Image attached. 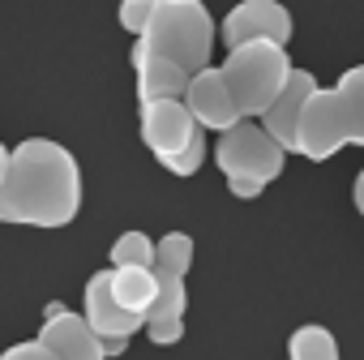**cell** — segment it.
<instances>
[{
	"mask_svg": "<svg viewBox=\"0 0 364 360\" xmlns=\"http://www.w3.org/2000/svg\"><path fill=\"white\" fill-rule=\"evenodd\" d=\"M215 18L206 0H159L154 18L137 35L129 65L137 78V103L185 99L189 82L210 69L215 52Z\"/></svg>",
	"mask_w": 364,
	"mask_h": 360,
	"instance_id": "obj_1",
	"label": "cell"
},
{
	"mask_svg": "<svg viewBox=\"0 0 364 360\" xmlns=\"http://www.w3.org/2000/svg\"><path fill=\"white\" fill-rule=\"evenodd\" d=\"M82 211V167L65 142L26 137L9 150L0 180V223L14 228H69Z\"/></svg>",
	"mask_w": 364,
	"mask_h": 360,
	"instance_id": "obj_2",
	"label": "cell"
},
{
	"mask_svg": "<svg viewBox=\"0 0 364 360\" xmlns=\"http://www.w3.org/2000/svg\"><path fill=\"white\" fill-rule=\"evenodd\" d=\"M343 146H364V65H351L334 86H317L296 125V154L313 163Z\"/></svg>",
	"mask_w": 364,
	"mask_h": 360,
	"instance_id": "obj_3",
	"label": "cell"
},
{
	"mask_svg": "<svg viewBox=\"0 0 364 360\" xmlns=\"http://www.w3.org/2000/svg\"><path fill=\"white\" fill-rule=\"evenodd\" d=\"M291 56L287 48L279 43H245V48H232L228 60L219 65L223 82H228V95L240 112V120H257L274 99L279 90L287 86L291 78Z\"/></svg>",
	"mask_w": 364,
	"mask_h": 360,
	"instance_id": "obj_4",
	"label": "cell"
},
{
	"mask_svg": "<svg viewBox=\"0 0 364 360\" xmlns=\"http://www.w3.org/2000/svg\"><path fill=\"white\" fill-rule=\"evenodd\" d=\"M215 163L223 167L228 180L249 176V180H262V185H270V180H279L283 167H287V150H283L262 125L240 120V125H232L228 133H219Z\"/></svg>",
	"mask_w": 364,
	"mask_h": 360,
	"instance_id": "obj_5",
	"label": "cell"
},
{
	"mask_svg": "<svg viewBox=\"0 0 364 360\" xmlns=\"http://www.w3.org/2000/svg\"><path fill=\"white\" fill-rule=\"evenodd\" d=\"M291 31H296V22H291V9L283 0H240V5H232V14L219 26L228 52L245 48V43H279V48H287Z\"/></svg>",
	"mask_w": 364,
	"mask_h": 360,
	"instance_id": "obj_6",
	"label": "cell"
},
{
	"mask_svg": "<svg viewBox=\"0 0 364 360\" xmlns=\"http://www.w3.org/2000/svg\"><path fill=\"white\" fill-rule=\"evenodd\" d=\"M193 133H198V120L189 116L185 99H154V103H141V142L150 146V154H154L163 167L189 146Z\"/></svg>",
	"mask_w": 364,
	"mask_h": 360,
	"instance_id": "obj_7",
	"label": "cell"
},
{
	"mask_svg": "<svg viewBox=\"0 0 364 360\" xmlns=\"http://www.w3.org/2000/svg\"><path fill=\"white\" fill-rule=\"evenodd\" d=\"M82 317H86V326H90L99 339H103V334L133 339V330L146 326L141 313H129V309L116 305V296H112V270H95V275L86 279V292H82Z\"/></svg>",
	"mask_w": 364,
	"mask_h": 360,
	"instance_id": "obj_8",
	"label": "cell"
},
{
	"mask_svg": "<svg viewBox=\"0 0 364 360\" xmlns=\"http://www.w3.org/2000/svg\"><path fill=\"white\" fill-rule=\"evenodd\" d=\"M185 107H189V116L198 120V129H219V133H228L232 125H240V112H236V103H232V95H228V82H223V73H219L215 65L202 69V73L189 82Z\"/></svg>",
	"mask_w": 364,
	"mask_h": 360,
	"instance_id": "obj_9",
	"label": "cell"
},
{
	"mask_svg": "<svg viewBox=\"0 0 364 360\" xmlns=\"http://www.w3.org/2000/svg\"><path fill=\"white\" fill-rule=\"evenodd\" d=\"M317 90V78L309 73V69H291V78H287V86L279 90V99L257 116V125L291 154L296 150V125H300V112H304V103H309V95Z\"/></svg>",
	"mask_w": 364,
	"mask_h": 360,
	"instance_id": "obj_10",
	"label": "cell"
},
{
	"mask_svg": "<svg viewBox=\"0 0 364 360\" xmlns=\"http://www.w3.org/2000/svg\"><path fill=\"white\" fill-rule=\"evenodd\" d=\"M35 343H43L56 360H103V347H99V334L86 326L82 313L65 309L56 317H43Z\"/></svg>",
	"mask_w": 364,
	"mask_h": 360,
	"instance_id": "obj_11",
	"label": "cell"
},
{
	"mask_svg": "<svg viewBox=\"0 0 364 360\" xmlns=\"http://www.w3.org/2000/svg\"><path fill=\"white\" fill-rule=\"evenodd\" d=\"M154 287H159V283H154V270H141V266H112V296H116L120 309L146 317V309H150V300H154Z\"/></svg>",
	"mask_w": 364,
	"mask_h": 360,
	"instance_id": "obj_12",
	"label": "cell"
},
{
	"mask_svg": "<svg viewBox=\"0 0 364 360\" xmlns=\"http://www.w3.org/2000/svg\"><path fill=\"white\" fill-rule=\"evenodd\" d=\"M154 300L146 309V322H185V309H189V292H185V279L180 275H167L154 266Z\"/></svg>",
	"mask_w": 364,
	"mask_h": 360,
	"instance_id": "obj_13",
	"label": "cell"
},
{
	"mask_svg": "<svg viewBox=\"0 0 364 360\" xmlns=\"http://www.w3.org/2000/svg\"><path fill=\"white\" fill-rule=\"evenodd\" d=\"M287 360H338V339L330 334V326H296L287 339Z\"/></svg>",
	"mask_w": 364,
	"mask_h": 360,
	"instance_id": "obj_14",
	"label": "cell"
},
{
	"mask_svg": "<svg viewBox=\"0 0 364 360\" xmlns=\"http://www.w3.org/2000/svg\"><path fill=\"white\" fill-rule=\"evenodd\" d=\"M154 266L185 279L189 266H193V236L189 232H167V236H159L154 240Z\"/></svg>",
	"mask_w": 364,
	"mask_h": 360,
	"instance_id": "obj_15",
	"label": "cell"
},
{
	"mask_svg": "<svg viewBox=\"0 0 364 360\" xmlns=\"http://www.w3.org/2000/svg\"><path fill=\"white\" fill-rule=\"evenodd\" d=\"M107 258H112V266H141V270H154V240H150L146 232H120Z\"/></svg>",
	"mask_w": 364,
	"mask_h": 360,
	"instance_id": "obj_16",
	"label": "cell"
},
{
	"mask_svg": "<svg viewBox=\"0 0 364 360\" xmlns=\"http://www.w3.org/2000/svg\"><path fill=\"white\" fill-rule=\"evenodd\" d=\"M206 154H210V146H206V129H198V133L189 137V146L167 163V171H171V176H180V180H189V176H198V171H202Z\"/></svg>",
	"mask_w": 364,
	"mask_h": 360,
	"instance_id": "obj_17",
	"label": "cell"
},
{
	"mask_svg": "<svg viewBox=\"0 0 364 360\" xmlns=\"http://www.w3.org/2000/svg\"><path fill=\"white\" fill-rule=\"evenodd\" d=\"M154 5L159 0H120V9H116V18H120V31H129L133 39L146 31V22L154 18Z\"/></svg>",
	"mask_w": 364,
	"mask_h": 360,
	"instance_id": "obj_18",
	"label": "cell"
},
{
	"mask_svg": "<svg viewBox=\"0 0 364 360\" xmlns=\"http://www.w3.org/2000/svg\"><path fill=\"white\" fill-rule=\"evenodd\" d=\"M141 330L150 334V343H154V347H171V343L185 339V322H146Z\"/></svg>",
	"mask_w": 364,
	"mask_h": 360,
	"instance_id": "obj_19",
	"label": "cell"
},
{
	"mask_svg": "<svg viewBox=\"0 0 364 360\" xmlns=\"http://www.w3.org/2000/svg\"><path fill=\"white\" fill-rule=\"evenodd\" d=\"M0 360H56L43 343H35V339H26V343H14V347H5L0 351Z\"/></svg>",
	"mask_w": 364,
	"mask_h": 360,
	"instance_id": "obj_20",
	"label": "cell"
},
{
	"mask_svg": "<svg viewBox=\"0 0 364 360\" xmlns=\"http://www.w3.org/2000/svg\"><path fill=\"white\" fill-rule=\"evenodd\" d=\"M262 180H249V176H236V180H228V194L232 198H240V202H253V198H262Z\"/></svg>",
	"mask_w": 364,
	"mask_h": 360,
	"instance_id": "obj_21",
	"label": "cell"
},
{
	"mask_svg": "<svg viewBox=\"0 0 364 360\" xmlns=\"http://www.w3.org/2000/svg\"><path fill=\"white\" fill-rule=\"evenodd\" d=\"M99 347H103V360H112V356H124L129 339H120V334H103V339H99Z\"/></svg>",
	"mask_w": 364,
	"mask_h": 360,
	"instance_id": "obj_22",
	"label": "cell"
},
{
	"mask_svg": "<svg viewBox=\"0 0 364 360\" xmlns=\"http://www.w3.org/2000/svg\"><path fill=\"white\" fill-rule=\"evenodd\" d=\"M351 202H355V211L364 215V167H360V176H355V185H351Z\"/></svg>",
	"mask_w": 364,
	"mask_h": 360,
	"instance_id": "obj_23",
	"label": "cell"
},
{
	"mask_svg": "<svg viewBox=\"0 0 364 360\" xmlns=\"http://www.w3.org/2000/svg\"><path fill=\"white\" fill-rule=\"evenodd\" d=\"M5 171H9V146L0 142V180H5Z\"/></svg>",
	"mask_w": 364,
	"mask_h": 360,
	"instance_id": "obj_24",
	"label": "cell"
}]
</instances>
